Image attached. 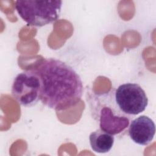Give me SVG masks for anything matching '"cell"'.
<instances>
[{"label":"cell","instance_id":"6da1fadb","mask_svg":"<svg viewBox=\"0 0 156 156\" xmlns=\"http://www.w3.org/2000/svg\"><path fill=\"white\" fill-rule=\"evenodd\" d=\"M41 83L40 100L57 111L71 108L80 100L83 85L79 74L69 65L53 58H44L28 69Z\"/></svg>","mask_w":156,"mask_h":156},{"label":"cell","instance_id":"5b68a950","mask_svg":"<svg viewBox=\"0 0 156 156\" xmlns=\"http://www.w3.org/2000/svg\"><path fill=\"white\" fill-rule=\"evenodd\" d=\"M155 133V126L154 121L145 115L132 120L129 128L130 138L138 145L146 146L149 144L152 141Z\"/></svg>","mask_w":156,"mask_h":156},{"label":"cell","instance_id":"3957f363","mask_svg":"<svg viewBox=\"0 0 156 156\" xmlns=\"http://www.w3.org/2000/svg\"><path fill=\"white\" fill-rule=\"evenodd\" d=\"M41 83L38 77L31 71L18 74L13 80L11 93L13 98L22 106H34L40 100Z\"/></svg>","mask_w":156,"mask_h":156},{"label":"cell","instance_id":"277c9868","mask_svg":"<svg viewBox=\"0 0 156 156\" xmlns=\"http://www.w3.org/2000/svg\"><path fill=\"white\" fill-rule=\"evenodd\" d=\"M115 101L120 110L126 114L136 115L143 112L148 104L147 95L140 85L127 83L118 87Z\"/></svg>","mask_w":156,"mask_h":156},{"label":"cell","instance_id":"52a82bcc","mask_svg":"<svg viewBox=\"0 0 156 156\" xmlns=\"http://www.w3.org/2000/svg\"><path fill=\"white\" fill-rule=\"evenodd\" d=\"M89 140L93 151L100 154L109 152L114 144L113 135L101 129L91 132L89 136Z\"/></svg>","mask_w":156,"mask_h":156},{"label":"cell","instance_id":"7a4b0ae2","mask_svg":"<svg viewBox=\"0 0 156 156\" xmlns=\"http://www.w3.org/2000/svg\"><path fill=\"white\" fill-rule=\"evenodd\" d=\"M62 1L59 0H23L15 2V9L27 24L42 27L56 21L60 16Z\"/></svg>","mask_w":156,"mask_h":156},{"label":"cell","instance_id":"8992f818","mask_svg":"<svg viewBox=\"0 0 156 156\" xmlns=\"http://www.w3.org/2000/svg\"><path fill=\"white\" fill-rule=\"evenodd\" d=\"M99 122L100 129L112 135L120 133L129 124L127 117L115 115L108 107H104L101 110Z\"/></svg>","mask_w":156,"mask_h":156}]
</instances>
